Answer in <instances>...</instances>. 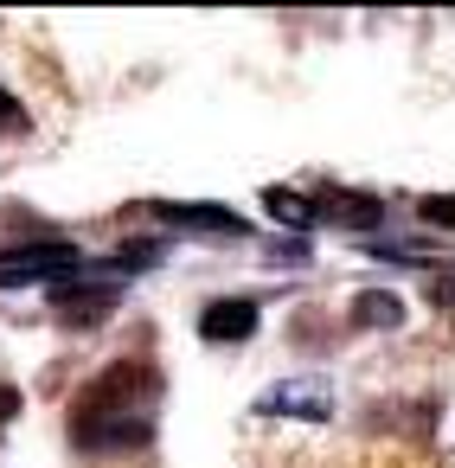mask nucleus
I'll return each instance as SVG.
<instances>
[{"instance_id":"obj_1","label":"nucleus","mask_w":455,"mask_h":468,"mask_svg":"<svg viewBox=\"0 0 455 468\" xmlns=\"http://www.w3.org/2000/svg\"><path fill=\"white\" fill-rule=\"evenodd\" d=\"M84 257L71 244H20V250H0V289H20V282H52V276H71Z\"/></svg>"},{"instance_id":"obj_2","label":"nucleus","mask_w":455,"mask_h":468,"mask_svg":"<svg viewBox=\"0 0 455 468\" xmlns=\"http://www.w3.org/2000/svg\"><path fill=\"white\" fill-rule=\"evenodd\" d=\"M327 417L333 410V391L321 385V378H302V385H276V391H263L257 398V417Z\"/></svg>"},{"instance_id":"obj_3","label":"nucleus","mask_w":455,"mask_h":468,"mask_svg":"<svg viewBox=\"0 0 455 468\" xmlns=\"http://www.w3.org/2000/svg\"><path fill=\"white\" fill-rule=\"evenodd\" d=\"M257 327V302H212L206 314H199V334L212 340V346H225V340H244Z\"/></svg>"},{"instance_id":"obj_4","label":"nucleus","mask_w":455,"mask_h":468,"mask_svg":"<svg viewBox=\"0 0 455 468\" xmlns=\"http://www.w3.org/2000/svg\"><path fill=\"white\" fill-rule=\"evenodd\" d=\"M167 218L186 225V231H212V238H238L244 231V218L225 212V206H167Z\"/></svg>"},{"instance_id":"obj_5","label":"nucleus","mask_w":455,"mask_h":468,"mask_svg":"<svg viewBox=\"0 0 455 468\" xmlns=\"http://www.w3.org/2000/svg\"><path fill=\"white\" fill-rule=\"evenodd\" d=\"M327 218H333V225H372V218H378V206H372V199H359V193H340V199H327Z\"/></svg>"},{"instance_id":"obj_6","label":"nucleus","mask_w":455,"mask_h":468,"mask_svg":"<svg viewBox=\"0 0 455 468\" xmlns=\"http://www.w3.org/2000/svg\"><path fill=\"white\" fill-rule=\"evenodd\" d=\"M353 308H359V321H372V327H391V321L404 314V302H397V295H359Z\"/></svg>"},{"instance_id":"obj_7","label":"nucleus","mask_w":455,"mask_h":468,"mask_svg":"<svg viewBox=\"0 0 455 468\" xmlns=\"http://www.w3.org/2000/svg\"><path fill=\"white\" fill-rule=\"evenodd\" d=\"M423 218H429V225H455V199H442V193L423 199Z\"/></svg>"},{"instance_id":"obj_8","label":"nucleus","mask_w":455,"mask_h":468,"mask_svg":"<svg viewBox=\"0 0 455 468\" xmlns=\"http://www.w3.org/2000/svg\"><path fill=\"white\" fill-rule=\"evenodd\" d=\"M0 116H14V97H7V90H0Z\"/></svg>"}]
</instances>
